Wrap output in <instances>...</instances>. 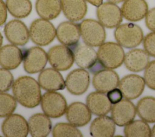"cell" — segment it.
Masks as SVG:
<instances>
[{
	"label": "cell",
	"instance_id": "obj_1",
	"mask_svg": "<svg viewBox=\"0 0 155 137\" xmlns=\"http://www.w3.org/2000/svg\"><path fill=\"white\" fill-rule=\"evenodd\" d=\"M39 83L29 76L17 78L12 86V92L15 99L22 106L33 108L41 103V91Z\"/></svg>",
	"mask_w": 155,
	"mask_h": 137
},
{
	"label": "cell",
	"instance_id": "obj_2",
	"mask_svg": "<svg viewBox=\"0 0 155 137\" xmlns=\"http://www.w3.org/2000/svg\"><path fill=\"white\" fill-rule=\"evenodd\" d=\"M99 63L102 69H116L124 62L125 53L119 43L106 42L102 43L97 51Z\"/></svg>",
	"mask_w": 155,
	"mask_h": 137
},
{
	"label": "cell",
	"instance_id": "obj_3",
	"mask_svg": "<svg viewBox=\"0 0 155 137\" xmlns=\"http://www.w3.org/2000/svg\"><path fill=\"white\" fill-rule=\"evenodd\" d=\"M114 35L117 43L126 48L137 46L144 37L141 28L133 23L120 24L116 28Z\"/></svg>",
	"mask_w": 155,
	"mask_h": 137
},
{
	"label": "cell",
	"instance_id": "obj_4",
	"mask_svg": "<svg viewBox=\"0 0 155 137\" xmlns=\"http://www.w3.org/2000/svg\"><path fill=\"white\" fill-rule=\"evenodd\" d=\"M81 36L84 42L90 46H99L104 43L106 33L104 27L94 19H87L79 24Z\"/></svg>",
	"mask_w": 155,
	"mask_h": 137
},
{
	"label": "cell",
	"instance_id": "obj_5",
	"mask_svg": "<svg viewBox=\"0 0 155 137\" xmlns=\"http://www.w3.org/2000/svg\"><path fill=\"white\" fill-rule=\"evenodd\" d=\"M29 33L33 42L38 45L46 46L55 38L56 30L50 22L41 18L36 19L31 23Z\"/></svg>",
	"mask_w": 155,
	"mask_h": 137
},
{
	"label": "cell",
	"instance_id": "obj_6",
	"mask_svg": "<svg viewBox=\"0 0 155 137\" xmlns=\"http://www.w3.org/2000/svg\"><path fill=\"white\" fill-rule=\"evenodd\" d=\"M44 113L51 118H59L66 113L67 104L65 98L60 93L48 91L44 94L41 100Z\"/></svg>",
	"mask_w": 155,
	"mask_h": 137
},
{
	"label": "cell",
	"instance_id": "obj_7",
	"mask_svg": "<svg viewBox=\"0 0 155 137\" xmlns=\"http://www.w3.org/2000/svg\"><path fill=\"white\" fill-rule=\"evenodd\" d=\"M71 48L73 51L74 61L80 68L88 69L93 73L102 69L98 62L97 54L91 46L78 44Z\"/></svg>",
	"mask_w": 155,
	"mask_h": 137
},
{
	"label": "cell",
	"instance_id": "obj_8",
	"mask_svg": "<svg viewBox=\"0 0 155 137\" xmlns=\"http://www.w3.org/2000/svg\"><path fill=\"white\" fill-rule=\"evenodd\" d=\"M47 56L50 64L58 71L68 70L71 67L74 61L72 49L64 45H56L51 48Z\"/></svg>",
	"mask_w": 155,
	"mask_h": 137
},
{
	"label": "cell",
	"instance_id": "obj_9",
	"mask_svg": "<svg viewBox=\"0 0 155 137\" xmlns=\"http://www.w3.org/2000/svg\"><path fill=\"white\" fill-rule=\"evenodd\" d=\"M48 56L39 46H33L23 52V63L25 71L29 74L42 71L47 65Z\"/></svg>",
	"mask_w": 155,
	"mask_h": 137
},
{
	"label": "cell",
	"instance_id": "obj_10",
	"mask_svg": "<svg viewBox=\"0 0 155 137\" xmlns=\"http://www.w3.org/2000/svg\"><path fill=\"white\" fill-rule=\"evenodd\" d=\"M99 22L107 28H116L122 22V14L120 8L110 2L102 3L96 10Z\"/></svg>",
	"mask_w": 155,
	"mask_h": 137
},
{
	"label": "cell",
	"instance_id": "obj_11",
	"mask_svg": "<svg viewBox=\"0 0 155 137\" xmlns=\"http://www.w3.org/2000/svg\"><path fill=\"white\" fill-rule=\"evenodd\" d=\"M1 129L7 137H26L29 132L28 123L20 115L12 114L4 119Z\"/></svg>",
	"mask_w": 155,
	"mask_h": 137
},
{
	"label": "cell",
	"instance_id": "obj_12",
	"mask_svg": "<svg viewBox=\"0 0 155 137\" xmlns=\"http://www.w3.org/2000/svg\"><path fill=\"white\" fill-rule=\"evenodd\" d=\"M111 111V118L118 126H125L133 121L137 112L134 104L128 99L114 104Z\"/></svg>",
	"mask_w": 155,
	"mask_h": 137
},
{
	"label": "cell",
	"instance_id": "obj_13",
	"mask_svg": "<svg viewBox=\"0 0 155 137\" xmlns=\"http://www.w3.org/2000/svg\"><path fill=\"white\" fill-rule=\"evenodd\" d=\"M90 75L84 69L79 68L72 71L65 80L67 90L75 95L83 94L87 90L90 84Z\"/></svg>",
	"mask_w": 155,
	"mask_h": 137
},
{
	"label": "cell",
	"instance_id": "obj_14",
	"mask_svg": "<svg viewBox=\"0 0 155 137\" xmlns=\"http://www.w3.org/2000/svg\"><path fill=\"white\" fill-rule=\"evenodd\" d=\"M145 85V82L143 78L138 75L130 74L119 80L118 86L124 97L128 100H133L142 94Z\"/></svg>",
	"mask_w": 155,
	"mask_h": 137
},
{
	"label": "cell",
	"instance_id": "obj_15",
	"mask_svg": "<svg viewBox=\"0 0 155 137\" xmlns=\"http://www.w3.org/2000/svg\"><path fill=\"white\" fill-rule=\"evenodd\" d=\"M4 33L7 39L16 45H25L30 37L29 30L26 25L18 19L12 20L6 24L4 27Z\"/></svg>",
	"mask_w": 155,
	"mask_h": 137
},
{
	"label": "cell",
	"instance_id": "obj_16",
	"mask_svg": "<svg viewBox=\"0 0 155 137\" xmlns=\"http://www.w3.org/2000/svg\"><path fill=\"white\" fill-rule=\"evenodd\" d=\"M56 37L63 45L70 48L75 46L81 37L79 25L72 21L61 23L56 29Z\"/></svg>",
	"mask_w": 155,
	"mask_h": 137
},
{
	"label": "cell",
	"instance_id": "obj_17",
	"mask_svg": "<svg viewBox=\"0 0 155 137\" xmlns=\"http://www.w3.org/2000/svg\"><path fill=\"white\" fill-rule=\"evenodd\" d=\"M92 82L97 91L107 93L118 86L119 77L117 74L111 69H102L94 73Z\"/></svg>",
	"mask_w": 155,
	"mask_h": 137
},
{
	"label": "cell",
	"instance_id": "obj_18",
	"mask_svg": "<svg viewBox=\"0 0 155 137\" xmlns=\"http://www.w3.org/2000/svg\"><path fill=\"white\" fill-rule=\"evenodd\" d=\"M120 10L126 20L136 22L145 18L148 7L145 0H125Z\"/></svg>",
	"mask_w": 155,
	"mask_h": 137
},
{
	"label": "cell",
	"instance_id": "obj_19",
	"mask_svg": "<svg viewBox=\"0 0 155 137\" xmlns=\"http://www.w3.org/2000/svg\"><path fill=\"white\" fill-rule=\"evenodd\" d=\"M66 118L68 121L76 127L87 125L91 118V112L85 104L74 102L67 107Z\"/></svg>",
	"mask_w": 155,
	"mask_h": 137
},
{
	"label": "cell",
	"instance_id": "obj_20",
	"mask_svg": "<svg viewBox=\"0 0 155 137\" xmlns=\"http://www.w3.org/2000/svg\"><path fill=\"white\" fill-rule=\"evenodd\" d=\"M38 83L42 89L48 91L63 90L65 88L64 78L54 68L43 69L39 75Z\"/></svg>",
	"mask_w": 155,
	"mask_h": 137
},
{
	"label": "cell",
	"instance_id": "obj_21",
	"mask_svg": "<svg viewBox=\"0 0 155 137\" xmlns=\"http://www.w3.org/2000/svg\"><path fill=\"white\" fill-rule=\"evenodd\" d=\"M23 60V51L14 45L0 48V65L7 69H14Z\"/></svg>",
	"mask_w": 155,
	"mask_h": 137
},
{
	"label": "cell",
	"instance_id": "obj_22",
	"mask_svg": "<svg viewBox=\"0 0 155 137\" xmlns=\"http://www.w3.org/2000/svg\"><path fill=\"white\" fill-rule=\"evenodd\" d=\"M87 106L91 112L97 116L107 115L111 110V103L105 93L99 91L90 93L87 97Z\"/></svg>",
	"mask_w": 155,
	"mask_h": 137
},
{
	"label": "cell",
	"instance_id": "obj_23",
	"mask_svg": "<svg viewBox=\"0 0 155 137\" xmlns=\"http://www.w3.org/2000/svg\"><path fill=\"white\" fill-rule=\"evenodd\" d=\"M124 64L132 72H140L146 68L150 63L149 54L141 49H133L125 54Z\"/></svg>",
	"mask_w": 155,
	"mask_h": 137
},
{
	"label": "cell",
	"instance_id": "obj_24",
	"mask_svg": "<svg viewBox=\"0 0 155 137\" xmlns=\"http://www.w3.org/2000/svg\"><path fill=\"white\" fill-rule=\"evenodd\" d=\"M65 16L72 22L82 19L87 11L85 0H60Z\"/></svg>",
	"mask_w": 155,
	"mask_h": 137
},
{
	"label": "cell",
	"instance_id": "obj_25",
	"mask_svg": "<svg viewBox=\"0 0 155 137\" xmlns=\"http://www.w3.org/2000/svg\"><path fill=\"white\" fill-rule=\"evenodd\" d=\"M28 130L31 136L45 137L51 130V122L45 113H36L28 121Z\"/></svg>",
	"mask_w": 155,
	"mask_h": 137
},
{
	"label": "cell",
	"instance_id": "obj_26",
	"mask_svg": "<svg viewBox=\"0 0 155 137\" xmlns=\"http://www.w3.org/2000/svg\"><path fill=\"white\" fill-rule=\"evenodd\" d=\"M115 124L112 118L105 115L99 116L91 124L90 135L94 137H111L115 133Z\"/></svg>",
	"mask_w": 155,
	"mask_h": 137
},
{
	"label": "cell",
	"instance_id": "obj_27",
	"mask_svg": "<svg viewBox=\"0 0 155 137\" xmlns=\"http://www.w3.org/2000/svg\"><path fill=\"white\" fill-rule=\"evenodd\" d=\"M35 8L38 15L47 20L57 18L62 10L60 0H37Z\"/></svg>",
	"mask_w": 155,
	"mask_h": 137
},
{
	"label": "cell",
	"instance_id": "obj_28",
	"mask_svg": "<svg viewBox=\"0 0 155 137\" xmlns=\"http://www.w3.org/2000/svg\"><path fill=\"white\" fill-rule=\"evenodd\" d=\"M136 112L139 116L147 123H155V98L146 97L137 104Z\"/></svg>",
	"mask_w": 155,
	"mask_h": 137
},
{
	"label": "cell",
	"instance_id": "obj_29",
	"mask_svg": "<svg viewBox=\"0 0 155 137\" xmlns=\"http://www.w3.org/2000/svg\"><path fill=\"white\" fill-rule=\"evenodd\" d=\"M9 13L16 18H24L31 11L32 5L30 0H6Z\"/></svg>",
	"mask_w": 155,
	"mask_h": 137
},
{
	"label": "cell",
	"instance_id": "obj_30",
	"mask_svg": "<svg viewBox=\"0 0 155 137\" xmlns=\"http://www.w3.org/2000/svg\"><path fill=\"white\" fill-rule=\"evenodd\" d=\"M151 129L143 120L132 121L127 124L124 129V134L127 137H150Z\"/></svg>",
	"mask_w": 155,
	"mask_h": 137
},
{
	"label": "cell",
	"instance_id": "obj_31",
	"mask_svg": "<svg viewBox=\"0 0 155 137\" xmlns=\"http://www.w3.org/2000/svg\"><path fill=\"white\" fill-rule=\"evenodd\" d=\"M52 135L54 137H80L81 132L71 124L61 123L56 124L53 129Z\"/></svg>",
	"mask_w": 155,
	"mask_h": 137
},
{
	"label": "cell",
	"instance_id": "obj_32",
	"mask_svg": "<svg viewBox=\"0 0 155 137\" xmlns=\"http://www.w3.org/2000/svg\"><path fill=\"white\" fill-rule=\"evenodd\" d=\"M17 107L16 100L12 95L0 93V118L12 115Z\"/></svg>",
	"mask_w": 155,
	"mask_h": 137
},
{
	"label": "cell",
	"instance_id": "obj_33",
	"mask_svg": "<svg viewBox=\"0 0 155 137\" xmlns=\"http://www.w3.org/2000/svg\"><path fill=\"white\" fill-rule=\"evenodd\" d=\"M14 83L12 74L5 68H0V92L8 91Z\"/></svg>",
	"mask_w": 155,
	"mask_h": 137
},
{
	"label": "cell",
	"instance_id": "obj_34",
	"mask_svg": "<svg viewBox=\"0 0 155 137\" xmlns=\"http://www.w3.org/2000/svg\"><path fill=\"white\" fill-rule=\"evenodd\" d=\"M143 78L147 86L155 90V60L150 62L145 69Z\"/></svg>",
	"mask_w": 155,
	"mask_h": 137
},
{
	"label": "cell",
	"instance_id": "obj_35",
	"mask_svg": "<svg viewBox=\"0 0 155 137\" xmlns=\"http://www.w3.org/2000/svg\"><path fill=\"white\" fill-rule=\"evenodd\" d=\"M143 45L149 56L155 57V31L148 33L143 37Z\"/></svg>",
	"mask_w": 155,
	"mask_h": 137
},
{
	"label": "cell",
	"instance_id": "obj_36",
	"mask_svg": "<svg viewBox=\"0 0 155 137\" xmlns=\"http://www.w3.org/2000/svg\"><path fill=\"white\" fill-rule=\"evenodd\" d=\"M107 96L111 104H114L122 100L123 94L119 88L117 89L116 88L108 91L107 92Z\"/></svg>",
	"mask_w": 155,
	"mask_h": 137
},
{
	"label": "cell",
	"instance_id": "obj_37",
	"mask_svg": "<svg viewBox=\"0 0 155 137\" xmlns=\"http://www.w3.org/2000/svg\"><path fill=\"white\" fill-rule=\"evenodd\" d=\"M145 24L152 31H155V7L148 10L145 16Z\"/></svg>",
	"mask_w": 155,
	"mask_h": 137
},
{
	"label": "cell",
	"instance_id": "obj_38",
	"mask_svg": "<svg viewBox=\"0 0 155 137\" xmlns=\"http://www.w3.org/2000/svg\"><path fill=\"white\" fill-rule=\"evenodd\" d=\"M7 18V6L2 0H0V26L3 25Z\"/></svg>",
	"mask_w": 155,
	"mask_h": 137
},
{
	"label": "cell",
	"instance_id": "obj_39",
	"mask_svg": "<svg viewBox=\"0 0 155 137\" xmlns=\"http://www.w3.org/2000/svg\"><path fill=\"white\" fill-rule=\"evenodd\" d=\"M85 1L96 7H98L99 5H100L103 1V0H85Z\"/></svg>",
	"mask_w": 155,
	"mask_h": 137
},
{
	"label": "cell",
	"instance_id": "obj_40",
	"mask_svg": "<svg viewBox=\"0 0 155 137\" xmlns=\"http://www.w3.org/2000/svg\"><path fill=\"white\" fill-rule=\"evenodd\" d=\"M108 2H110L114 4H117V3H120L121 2L124 1L125 0H107Z\"/></svg>",
	"mask_w": 155,
	"mask_h": 137
},
{
	"label": "cell",
	"instance_id": "obj_41",
	"mask_svg": "<svg viewBox=\"0 0 155 137\" xmlns=\"http://www.w3.org/2000/svg\"><path fill=\"white\" fill-rule=\"evenodd\" d=\"M151 136L155 137V125L153 126V129H151Z\"/></svg>",
	"mask_w": 155,
	"mask_h": 137
},
{
	"label": "cell",
	"instance_id": "obj_42",
	"mask_svg": "<svg viewBox=\"0 0 155 137\" xmlns=\"http://www.w3.org/2000/svg\"><path fill=\"white\" fill-rule=\"evenodd\" d=\"M2 41H3V37L0 33V48L1 47V45H2Z\"/></svg>",
	"mask_w": 155,
	"mask_h": 137
}]
</instances>
